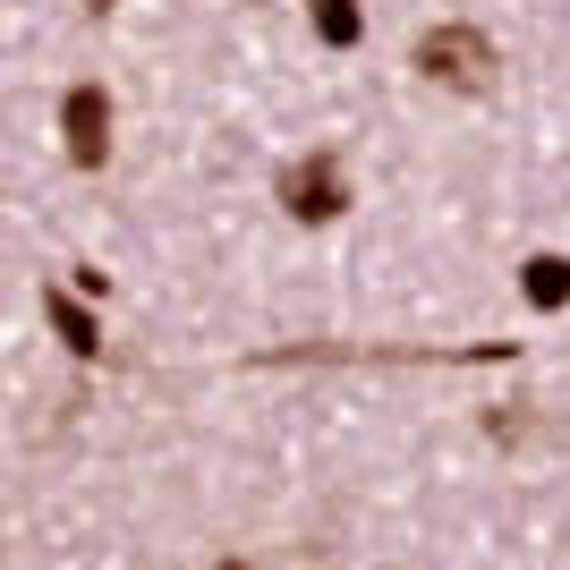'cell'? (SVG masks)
I'll return each mask as SVG.
<instances>
[{"label":"cell","instance_id":"obj_8","mask_svg":"<svg viewBox=\"0 0 570 570\" xmlns=\"http://www.w3.org/2000/svg\"><path fill=\"white\" fill-rule=\"evenodd\" d=\"M205 570H256V562H238V553H222V562H205Z\"/></svg>","mask_w":570,"mask_h":570},{"label":"cell","instance_id":"obj_4","mask_svg":"<svg viewBox=\"0 0 570 570\" xmlns=\"http://www.w3.org/2000/svg\"><path fill=\"white\" fill-rule=\"evenodd\" d=\"M43 324H51V341L69 357H95L102 350V324H95V307L77 298V289H43Z\"/></svg>","mask_w":570,"mask_h":570},{"label":"cell","instance_id":"obj_2","mask_svg":"<svg viewBox=\"0 0 570 570\" xmlns=\"http://www.w3.org/2000/svg\"><path fill=\"white\" fill-rule=\"evenodd\" d=\"M273 196H282L289 222H341L350 214V163L341 154H298V163H282V179H273Z\"/></svg>","mask_w":570,"mask_h":570},{"label":"cell","instance_id":"obj_6","mask_svg":"<svg viewBox=\"0 0 570 570\" xmlns=\"http://www.w3.org/2000/svg\"><path fill=\"white\" fill-rule=\"evenodd\" d=\"M307 18H315V43L324 51H357L366 43V9H357V0H307Z\"/></svg>","mask_w":570,"mask_h":570},{"label":"cell","instance_id":"obj_9","mask_svg":"<svg viewBox=\"0 0 570 570\" xmlns=\"http://www.w3.org/2000/svg\"><path fill=\"white\" fill-rule=\"evenodd\" d=\"M86 9H95V18H111V9H119V0H86Z\"/></svg>","mask_w":570,"mask_h":570},{"label":"cell","instance_id":"obj_7","mask_svg":"<svg viewBox=\"0 0 570 570\" xmlns=\"http://www.w3.org/2000/svg\"><path fill=\"white\" fill-rule=\"evenodd\" d=\"M69 282H77V298H111V273H95V264H77Z\"/></svg>","mask_w":570,"mask_h":570},{"label":"cell","instance_id":"obj_5","mask_svg":"<svg viewBox=\"0 0 570 570\" xmlns=\"http://www.w3.org/2000/svg\"><path fill=\"white\" fill-rule=\"evenodd\" d=\"M520 298L537 315H562L570 307V256H553V247H546V256H528L520 264Z\"/></svg>","mask_w":570,"mask_h":570},{"label":"cell","instance_id":"obj_1","mask_svg":"<svg viewBox=\"0 0 570 570\" xmlns=\"http://www.w3.org/2000/svg\"><path fill=\"white\" fill-rule=\"evenodd\" d=\"M409 69L426 77V86H452V95H494L502 51H494V35H485V26L452 18V26H426V35H417Z\"/></svg>","mask_w":570,"mask_h":570},{"label":"cell","instance_id":"obj_3","mask_svg":"<svg viewBox=\"0 0 570 570\" xmlns=\"http://www.w3.org/2000/svg\"><path fill=\"white\" fill-rule=\"evenodd\" d=\"M60 137H69L77 170H102L111 163V95H102V86H69V95H60Z\"/></svg>","mask_w":570,"mask_h":570}]
</instances>
